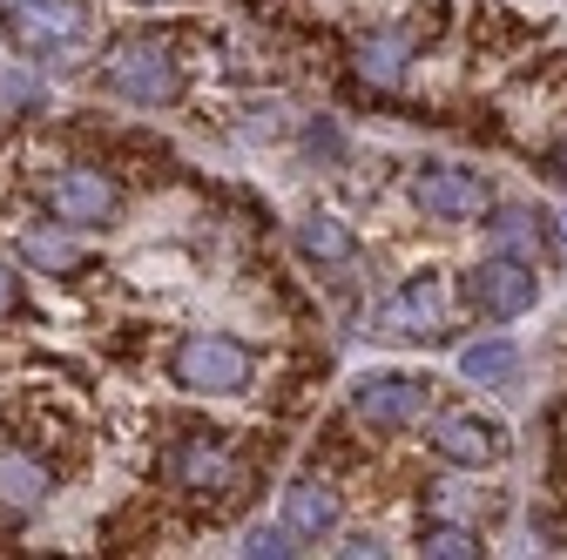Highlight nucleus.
<instances>
[{
	"label": "nucleus",
	"instance_id": "1",
	"mask_svg": "<svg viewBox=\"0 0 567 560\" xmlns=\"http://www.w3.org/2000/svg\"><path fill=\"white\" fill-rule=\"evenodd\" d=\"M102 82H109L122 102H135V108H169V102L183 95V61H176V48L156 41V34H128V41L109 48Z\"/></svg>",
	"mask_w": 567,
	"mask_h": 560
},
{
	"label": "nucleus",
	"instance_id": "2",
	"mask_svg": "<svg viewBox=\"0 0 567 560\" xmlns=\"http://www.w3.org/2000/svg\"><path fill=\"white\" fill-rule=\"evenodd\" d=\"M250 372H257L250 344H237L224 331H189L176 352H169V378L183 392H196V398H230V392L250 385Z\"/></svg>",
	"mask_w": 567,
	"mask_h": 560
},
{
	"label": "nucleus",
	"instance_id": "3",
	"mask_svg": "<svg viewBox=\"0 0 567 560\" xmlns=\"http://www.w3.org/2000/svg\"><path fill=\"white\" fill-rule=\"evenodd\" d=\"M0 21L14 28V41H21L28 54L61 61V68L89 48V8H82V0H14Z\"/></svg>",
	"mask_w": 567,
	"mask_h": 560
},
{
	"label": "nucleus",
	"instance_id": "4",
	"mask_svg": "<svg viewBox=\"0 0 567 560\" xmlns=\"http://www.w3.org/2000/svg\"><path fill=\"white\" fill-rule=\"evenodd\" d=\"M412 203L425 209L433 224H473L493 209V183L480 169H460V163H433L412 176Z\"/></svg>",
	"mask_w": 567,
	"mask_h": 560
},
{
	"label": "nucleus",
	"instance_id": "5",
	"mask_svg": "<svg viewBox=\"0 0 567 560\" xmlns=\"http://www.w3.org/2000/svg\"><path fill=\"white\" fill-rule=\"evenodd\" d=\"M163 479L176 486V494H230V479H237L230 439L224 433H183L163 453Z\"/></svg>",
	"mask_w": 567,
	"mask_h": 560
},
{
	"label": "nucleus",
	"instance_id": "6",
	"mask_svg": "<svg viewBox=\"0 0 567 560\" xmlns=\"http://www.w3.org/2000/svg\"><path fill=\"white\" fill-rule=\"evenodd\" d=\"M534 298H540L534 263H520L507 250L486 257V263H473V277H466V304L480 318H520V311H534Z\"/></svg>",
	"mask_w": 567,
	"mask_h": 560
},
{
	"label": "nucleus",
	"instance_id": "7",
	"mask_svg": "<svg viewBox=\"0 0 567 560\" xmlns=\"http://www.w3.org/2000/svg\"><path fill=\"white\" fill-rule=\"evenodd\" d=\"M440 324H446V298H440L433 277H412V284H399V291L379 298V311H372V338H385V344L440 338Z\"/></svg>",
	"mask_w": 567,
	"mask_h": 560
},
{
	"label": "nucleus",
	"instance_id": "8",
	"mask_svg": "<svg viewBox=\"0 0 567 560\" xmlns=\"http://www.w3.org/2000/svg\"><path fill=\"white\" fill-rule=\"evenodd\" d=\"M433 453H440L446 466L480 473V466H501V459L514 453V439H507L501 418H486V412H446L440 426H433Z\"/></svg>",
	"mask_w": 567,
	"mask_h": 560
},
{
	"label": "nucleus",
	"instance_id": "9",
	"mask_svg": "<svg viewBox=\"0 0 567 560\" xmlns=\"http://www.w3.org/2000/svg\"><path fill=\"white\" fill-rule=\"evenodd\" d=\"M115 203H122V189H115V176H109V169H95V163L61 169V176L48 183V209H54L61 224H75V230L109 224V217H115Z\"/></svg>",
	"mask_w": 567,
	"mask_h": 560
},
{
	"label": "nucleus",
	"instance_id": "10",
	"mask_svg": "<svg viewBox=\"0 0 567 560\" xmlns=\"http://www.w3.org/2000/svg\"><path fill=\"white\" fill-rule=\"evenodd\" d=\"M351 412L365 418L372 433H399L425 412V378H405V372H365L351 385Z\"/></svg>",
	"mask_w": 567,
	"mask_h": 560
},
{
	"label": "nucleus",
	"instance_id": "11",
	"mask_svg": "<svg viewBox=\"0 0 567 560\" xmlns=\"http://www.w3.org/2000/svg\"><path fill=\"white\" fill-rule=\"evenodd\" d=\"M412 54H419V34H405V28L365 34L359 48H351V75H359V89H372V95H399Z\"/></svg>",
	"mask_w": 567,
	"mask_h": 560
},
{
	"label": "nucleus",
	"instance_id": "12",
	"mask_svg": "<svg viewBox=\"0 0 567 560\" xmlns=\"http://www.w3.org/2000/svg\"><path fill=\"white\" fill-rule=\"evenodd\" d=\"M48 494H54L48 459H34L28 446H0V507H8V514H34V507H48Z\"/></svg>",
	"mask_w": 567,
	"mask_h": 560
},
{
	"label": "nucleus",
	"instance_id": "13",
	"mask_svg": "<svg viewBox=\"0 0 567 560\" xmlns=\"http://www.w3.org/2000/svg\"><path fill=\"white\" fill-rule=\"evenodd\" d=\"M338 520H344V500L331 494L324 479L284 486V527H291L298 540H324V533H338Z\"/></svg>",
	"mask_w": 567,
	"mask_h": 560
},
{
	"label": "nucleus",
	"instance_id": "14",
	"mask_svg": "<svg viewBox=\"0 0 567 560\" xmlns=\"http://www.w3.org/2000/svg\"><path fill=\"white\" fill-rule=\"evenodd\" d=\"M493 250H507V257H520V263H540L547 257V217L540 209H527V203H507V209H493Z\"/></svg>",
	"mask_w": 567,
	"mask_h": 560
},
{
	"label": "nucleus",
	"instance_id": "15",
	"mask_svg": "<svg viewBox=\"0 0 567 560\" xmlns=\"http://www.w3.org/2000/svg\"><path fill=\"white\" fill-rule=\"evenodd\" d=\"M298 250H305L311 263L338 270V263H351V257H359V237H351L338 217H305V224H298Z\"/></svg>",
	"mask_w": 567,
	"mask_h": 560
},
{
	"label": "nucleus",
	"instance_id": "16",
	"mask_svg": "<svg viewBox=\"0 0 567 560\" xmlns=\"http://www.w3.org/2000/svg\"><path fill=\"white\" fill-rule=\"evenodd\" d=\"M460 372L473 385H507L520 372V352H514L507 338H480V344H466V352H460Z\"/></svg>",
	"mask_w": 567,
	"mask_h": 560
},
{
	"label": "nucleus",
	"instance_id": "17",
	"mask_svg": "<svg viewBox=\"0 0 567 560\" xmlns=\"http://www.w3.org/2000/svg\"><path fill=\"white\" fill-rule=\"evenodd\" d=\"M21 257H28L34 270H54V277L82 270V243L61 237V230H28V237H21Z\"/></svg>",
	"mask_w": 567,
	"mask_h": 560
},
{
	"label": "nucleus",
	"instance_id": "18",
	"mask_svg": "<svg viewBox=\"0 0 567 560\" xmlns=\"http://www.w3.org/2000/svg\"><path fill=\"white\" fill-rule=\"evenodd\" d=\"M419 553L425 560H480V533L460 527V520H433V527L419 533Z\"/></svg>",
	"mask_w": 567,
	"mask_h": 560
},
{
	"label": "nucleus",
	"instance_id": "19",
	"mask_svg": "<svg viewBox=\"0 0 567 560\" xmlns=\"http://www.w3.org/2000/svg\"><path fill=\"white\" fill-rule=\"evenodd\" d=\"M291 540H298L291 527H257V533L244 540V553H257V560H284V553H298Z\"/></svg>",
	"mask_w": 567,
	"mask_h": 560
},
{
	"label": "nucleus",
	"instance_id": "20",
	"mask_svg": "<svg viewBox=\"0 0 567 560\" xmlns=\"http://www.w3.org/2000/svg\"><path fill=\"white\" fill-rule=\"evenodd\" d=\"M14 304H21V284H14V270H8V263H0V318H8Z\"/></svg>",
	"mask_w": 567,
	"mask_h": 560
},
{
	"label": "nucleus",
	"instance_id": "21",
	"mask_svg": "<svg viewBox=\"0 0 567 560\" xmlns=\"http://www.w3.org/2000/svg\"><path fill=\"white\" fill-rule=\"evenodd\" d=\"M554 176H567V135L554 143Z\"/></svg>",
	"mask_w": 567,
	"mask_h": 560
},
{
	"label": "nucleus",
	"instance_id": "22",
	"mask_svg": "<svg viewBox=\"0 0 567 560\" xmlns=\"http://www.w3.org/2000/svg\"><path fill=\"white\" fill-rule=\"evenodd\" d=\"M128 8H163V0H128Z\"/></svg>",
	"mask_w": 567,
	"mask_h": 560
},
{
	"label": "nucleus",
	"instance_id": "23",
	"mask_svg": "<svg viewBox=\"0 0 567 560\" xmlns=\"http://www.w3.org/2000/svg\"><path fill=\"white\" fill-rule=\"evenodd\" d=\"M8 8H14V0H0V14H8Z\"/></svg>",
	"mask_w": 567,
	"mask_h": 560
}]
</instances>
